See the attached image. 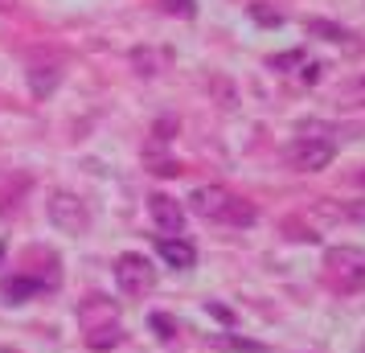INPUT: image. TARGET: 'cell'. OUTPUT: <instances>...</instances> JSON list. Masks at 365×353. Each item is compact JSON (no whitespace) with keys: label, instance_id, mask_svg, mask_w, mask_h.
I'll list each match as a JSON object with an SVG mask.
<instances>
[{"label":"cell","instance_id":"e0dca14e","mask_svg":"<svg viewBox=\"0 0 365 353\" xmlns=\"http://www.w3.org/2000/svg\"><path fill=\"white\" fill-rule=\"evenodd\" d=\"M165 9H168V13H181V17L193 13V4H189V0H165Z\"/></svg>","mask_w":365,"mask_h":353},{"label":"cell","instance_id":"ba28073f","mask_svg":"<svg viewBox=\"0 0 365 353\" xmlns=\"http://www.w3.org/2000/svg\"><path fill=\"white\" fill-rule=\"evenodd\" d=\"M119 308L115 300H107V296H86L83 308H78V320H83L86 333H95V329H103V324H119Z\"/></svg>","mask_w":365,"mask_h":353},{"label":"cell","instance_id":"52a82bcc","mask_svg":"<svg viewBox=\"0 0 365 353\" xmlns=\"http://www.w3.org/2000/svg\"><path fill=\"white\" fill-rule=\"evenodd\" d=\"M148 210H152V222H156V226H160V230H165L168 238L181 235V226H185V210H181L177 202H173L168 193H152V198H148Z\"/></svg>","mask_w":365,"mask_h":353},{"label":"cell","instance_id":"7c38bea8","mask_svg":"<svg viewBox=\"0 0 365 353\" xmlns=\"http://www.w3.org/2000/svg\"><path fill=\"white\" fill-rule=\"evenodd\" d=\"M119 341H123V329L119 324H103L95 333H86V349H115Z\"/></svg>","mask_w":365,"mask_h":353},{"label":"cell","instance_id":"5bb4252c","mask_svg":"<svg viewBox=\"0 0 365 353\" xmlns=\"http://www.w3.org/2000/svg\"><path fill=\"white\" fill-rule=\"evenodd\" d=\"M308 34H320V37H329V41H345V29L341 25H329V21H308Z\"/></svg>","mask_w":365,"mask_h":353},{"label":"cell","instance_id":"8992f818","mask_svg":"<svg viewBox=\"0 0 365 353\" xmlns=\"http://www.w3.org/2000/svg\"><path fill=\"white\" fill-rule=\"evenodd\" d=\"M58 284V275H4L0 280V296L9 304H25V300H34V296H41V292H50V287Z\"/></svg>","mask_w":365,"mask_h":353},{"label":"cell","instance_id":"7a4b0ae2","mask_svg":"<svg viewBox=\"0 0 365 353\" xmlns=\"http://www.w3.org/2000/svg\"><path fill=\"white\" fill-rule=\"evenodd\" d=\"M324 267H329L332 284L341 292H365V251L361 247H332L324 255Z\"/></svg>","mask_w":365,"mask_h":353},{"label":"cell","instance_id":"2e32d148","mask_svg":"<svg viewBox=\"0 0 365 353\" xmlns=\"http://www.w3.org/2000/svg\"><path fill=\"white\" fill-rule=\"evenodd\" d=\"M271 66H275V70H287V66H304V50H292V53H275V58H271Z\"/></svg>","mask_w":365,"mask_h":353},{"label":"cell","instance_id":"4fadbf2b","mask_svg":"<svg viewBox=\"0 0 365 353\" xmlns=\"http://www.w3.org/2000/svg\"><path fill=\"white\" fill-rule=\"evenodd\" d=\"M148 324L156 329V337H160V341H173V337H177V320H173V317H165V312H152V317H148Z\"/></svg>","mask_w":365,"mask_h":353},{"label":"cell","instance_id":"5b68a950","mask_svg":"<svg viewBox=\"0 0 365 353\" xmlns=\"http://www.w3.org/2000/svg\"><path fill=\"white\" fill-rule=\"evenodd\" d=\"M50 222L58 230H66V235H83L86 230V205L74 198V193H53L50 198Z\"/></svg>","mask_w":365,"mask_h":353},{"label":"cell","instance_id":"9a60e30c","mask_svg":"<svg viewBox=\"0 0 365 353\" xmlns=\"http://www.w3.org/2000/svg\"><path fill=\"white\" fill-rule=\"evenodd\" d=\"M132 66L140 70V74H156V53H148V50H135V53H132Z\"/></svg>","mask_w":365,"mask_h":353},{"label":"cell","instance_id":"ffe728a7","mask_svg":"<svg viewBox=\"0 0 365 353\" xmlns=\"http://www.w3.org/2000/svg\"><path fill=\"white\" fill-rule=\"evenodd\" d=\"M316 78H320V66H316V62L312 66H304V83H316Z\"/></svg>","mask_w":365,"mask_h":353},{"label":"cell","instance_id":"603a6c76","mask_svg":"<svg viewBox=\"0 0 365 353\" xmlns=\"http://www.w3.org/2000/svg\"><path fill=\"white\" fill-rule=\"evenodd\" d=\"M361 99H365V83H361Z\"/></svg>","mask_w":365,"mask_h":353},{"label":"cell","instance_id":"44dd1931","mask_svg":"<svg viewBox=\"0 0 365 353\" xmlns=\"http://www.w3.org/2000/svg\"><path fill=\"white\" fill-rule=\"evenodd\" d=\"M0 259H4V242H0Z\"/></svg>","mask_w":365,"mask_h":353},{"label":"cell","instance_id":"277c9868","mask_svg":"<svg viewBox=\"0 0 365 353\" xmlns=\"http://www.w3.org/2000/svg\"><path fill=\"white\" fill-rule=\"evenodd\" d=\"M332 156H336V148H332L329 140L299 135L296 144L287 148V165L299 168V173H320V168H329V165H332Z\"/></svg>","mask_w":365,"mask_h":353},{"label":"cell","instance_id":"ac0fdd59","mask_svg":"<svg viewBox=\"0 0 365 353\" xmlns=\"http://www.w3.org/2000/svg\"><path fill=\"white\" fill-rule=\"evenodd\" d=\"M250 13H255V17H259V21H263V25H279V13H267V9H259V4H255V9H250Z\"/></svg>","mask_w":365,"mask_h":353},{"label":"cell","instance_id":"30bf717a","mask_svg":"<svg viewBox=\"0 0 365 353\" xmlns=\"http://www.w3.org/2000/svg\"><path fill=\"white\" fill-rule=\"evenodd\" d=\"M58 78H62V66H58V62H34V66H29V86H34L37 99L53 95Z\"/></svg>","mask_w":365,"mask_h":353},{"label":"cell","instance_id":"8fae6325","mask_svg":"<svg viewBox=\"0 0 365 353\" xmlns=\"http://www.w3.org/2000/svg\"><path fill=\"white\" fill-rule=\"evenodd\" d=\"M210 345L226 353H267V345L259 341H247V337H234V333H210Z\"/></svg>","mask_w":365,"mask_h":353},{"label":"cell","instance_id":"d6986e66","mask_svg":"<svg viewBox=\"0 0 365 353\" xmlns=\"http://www.w3.org/2000/svg\"><path fill=\"white\" fill-rule=\"evenodd\" d=\"M210 312H214L217 320H226V324L234 320V312H230V308H222V304H210Z\"/></svg>","mask_w":365,"mask_h":353},{"label":"cell","instance_id":"3957f363","mask_svg":"<svg viewBox=\"0 0 365 353\" xmlns=\"http://www.w3.org/2000/svg\"><path fill=\"white\" fill-rule=\"evenodd\" d=\"M115 284L123 296H148L156 284V267H152L144 255H119L115 259Z\"/></svg>","mask_w":365,"mask_h":353},{"label":"cell","instance_id":"7402d4cb","mask_svg":"<svg viewBox=\"0 0 365 353\" xmlns=\"http://www.w3.org/2000/svg\"><path fill=\"white\" fill-rule=\"evenodd\" d=\"M0 353H17V349H0Z\"/></svg>","mask_w":365,"mask_h":353},{"label":"cell","instance_id":"9c48e42d","mask_svg":"<svg viewBox=\"0 0 365 353\" xmlns=\"http://www.w3.org/2000/svg\"><path fill=\"white\" fill-rule=\"evenodd\" d=\"M156 251H160V259H165L168 267H177V271H189L193 263H197V251L185 242V238H168L160 235L156 238Z\"/></svg>","mask_w":365,"mask_h":353},{"label":"cell","instance_id":"6da1fadb","mask_svg":"<svg viewBox=\"0 0 365 353\" xmlns=\"http://www.w3.org/2000/svg\"><path fill=\"white\" fill-rule=\"evenodd\" d=\"M189 205H193V214H201V218H210V222L255 226V205L234 198L230 189H222V185H197L189 193Z\"/></svg>","mask_w":365,"mask_h":353}]
</instances>
